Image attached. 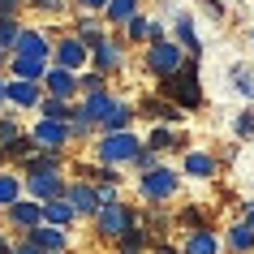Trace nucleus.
<instances>
[{
  "mask_svg": "<svg viewBox=\"0 0 254 254\" xmlns=\"http://www.w3.org/2000/svg\"><path fill=\"white\" fill-rule=\"evenodd\" d=\"M164 95H173L181 108H202V86H198V65L190 56L173 78H164Z\"/></svg>",
  "mask_w": 254,
  "mask_h": 254,
  "instance_id": "1",
  "label": "nucleus"
},
{
  "mask_svg": "<svg viewBox=\"0 0 254 254\" xmlns=\"http://www.w3.org/2000/svg\"><path fill=\"white\" fill-rule=\"evenodd\" d=\"M181 65H186V52H181V43L155 39V43L147 48V69L155 73V78H173Z\"/></svg>",
  "mask_w": 254,
  "mask_h": 254,
  "instance_id": "2",
  "label": "nucleus"
},
{
  "mask_svg": "<svg viewBox=\"0 0 254 254\" xmlns=\"http://www.w3.org/2000/svg\"><path fill=\"white\" fill-rule=\"evenodd\" d=\"M138 151H142V142H138L129 129H117V134H108L104 142H99V160L104 164H134Z\"/></svg>",
  "mask_w": 254,
  "mask_h": 254,
  "instance_id": "3",
  "label": "nucleus"
},
{
  "mask_svg": "<svg viewBox=\"0 0 254 254\" xmlns=\"http://www.w3.org/2000/svg\"><path fill=\"white\" fill-rule=\"evenodd\" d=\"M177 186H181V177H177L173 168H164V164H155V168L142 173V194H147L151 202H168L177 194Z\"/></svg>",
  "mask_w": 254,
  "mask_h": 254,
  "instance_id": "4",
  "label": "nucleus"
},
{
  "mask_svg": "<svg viewBox=\"0 0 254 254\" xmlns=\"http://www.w3.org/2000/svg\"><path fill=\"white\" fill-rule=\"evenodd\" d=\"M129 228H134V215L125 211L121 202H104L99 207V233L104 237H125Z\"/></svg>",
  "mask_w": 254,
  "mask_h": 254,
  "instance_id": "5",
  "label": "nucleus"
},
{
  "mask_svg": "<svg viewBox=\"0 0 254 254\" xmlns=\"http://www.w3.org/2000/svg\"><path fill=\"white\" fill-rule=\"evenodd\" d=\"M30 138H35V147H43V151H61L69 142V125H65V121H48V117H43Z\"/></svg>",
  "mask_w": 254,
  "mask_h": 254,
  "instance_id": "6",
  "label": "nucleus"
},
{
  "mask_svg": "<svg viewBox=\"0 0 254 254\" xmlns=\"http://www.w3.org/2000/svg\"><path fill=\"white\" fill-rule=\"evenodd\" d=\"M17 56H26V61H48V52H52V43H48V35H39V30H22L13 43Z\"/></svg>",
  "mask_w": 254,
  "mask_h": 254,
  "instance_id": "7",
  "label": "nucleus"
},
{
  "mask_svg": "<svg viewBox=\"0 0 254 254\" xmlns=\"http://www.w3.org/2000/svg\"><path fill=\"white\" fill-rule=\"evenodd\" d=\"M65 198L73 202V211H78V215H99V207H104V198H99V194H95L86 181L69 186V190H65Z\"/></svg>",
  "mask_w": 254,
  "mask_h": 254,
  "instance_id": "8",
  "label": "nucleus"
},
{
  "mask_svg": "<svg viewBox=\"0 0 254 254\" xmlns=\"http://www.w3.org/2000/svg\"><path fill=\"white\" fill-rule=\"evenodd\" d=\"M121 61H125V52H121L117 39H108V35H104V39L95 43V69H99V73H117Z\"/></svg>",
  "mask_w": 254,
  "mask_h": 254,
  "instance_id": "9",
  "label": "nucleus"
},
{
  "mask_svg": "<svg viewBox=\"0 0 254 254\" xmlns=\"http://www.w3.org/2000/svg\"><path fill=\"white\" fill-rule=\"evenodd\" d=\"M26 186H30V194H35V198H43V202H52V198H61V194H65V186H61V177H56V173H30Z\"/></svg>",
  "mask_w": 254,
  "mask_h": 254,
  "instance_id": "10",
  "label": "nucleus"
},
{
  "mask_svg": "<svg viewBox=\"0 0 254 254\" xmlns=\"http://www.w3.org/2000/svg\"><path fill=\"white\" fill-rule=\"evenodd\" d=\"M117 104L112 95H104V91H91L86 99H82V108H78V121H86V125H95V121H104L108 117V108Z\"/></svg>",
  "mask_w": 254,
  "mask_h": 254,
  "instance_id": "11",
  "label": "nucleus"
},
{
  "mask_svg": "<svg viewBox=\"0 0 254 254\" xmlns=\"http://www.w3.org/2000/svg\"><path fill=\"white\" fill-rule=\"evenodd\" d=\"M220 246H224V241L215 237L211 228H190L186 250H181V254H220Z\"/></svg>",
  "mask_w": 254,
  "mask_h": 254,
  "instance_id": "12",
  "label": "nucleus"
},
{
  "mask_svg": "<svg viewBox=\"0 0 254 254\" xmlns=\"http://www.w3.org/2000/svg\"><path fill=\"white\" fill-rule=\"evenodd\" d=\"M26 241L35 250H43V254H61L65 250V233H61V228H30Z\"/></svg>",
  "mask_w": 254,
  "mask_h": 254,
  "instance_id": "13",
  "label": "nucleus"
},
{
  "mask_svg": "<svg viewBox=\"0 0 254 254\" xmlns=\"http://www.w3.org/2000/svg\"><path fill=\"white\" fill-rule=\"evenodd\" d=\"M43 78H48V91L56 95V99H69V95L78 91V78H73V69H48V73H43Z\"/></svg>",
  "mask_w": 254,
  "mask_h": 254,
  "instance_id": "14",
  "label": "nucleus"
},
{
  "mask_svg": "<svg viewBox=\"0 0 254 254\" xmlns=\"http://www.w3.org/2000/svg\"><path fill=\"white\" fill-rule=\"evenodd\" d=\"M39 220H43V202H13L9 207V224L17 228H39Z\"/></svg>",
  "mask_w": 254,
  "mask_h": 254,
  "instance_id": "15",
  "label": "nucleus"
},
{
  "mask_svg": "<svg viewBox=\"0 0 254 254\" xmlns=\"http://www.w3.org/2000/svg\"><path fill=\"white\" fill-rule=\"evenodd\" d=\"M181 173L194 177V181H207V177H215V155H207V151H190Z\"/></svg>",
  "mask_w": 254,
  "mask_h": 254,
  "instance_id": "16",
  "label": "nucleus"
},
{
  "mask_svg": "<svg viewBox=\"0 0 254 254\" xmlns=\"http://www.w3.org/2000/svg\"><path fill=\"white\" fill-rule=\"evenodd\" d=\"M224 246H228V250H233V254H254V228L246 224V220H237V224L228 228Z\"/></svg>",
  "mask_w": 254,
  "mask_h": 254,
  "instance_id": "17",
  "label": "nucleus"
},
{
  "mask_svg": "<svg viewBox=\"0 0 254 254\" xmlns=\"http://www.w3.org/2000/svg\"><path fill=\"white\" fill-rule=\"evenodd\" d=\"M56 61H61V69H82V61H86V43L73 35V39H65L61 48H56Z\"/></svg>",
  "mask_w": 254,
  "mask_h": 254,
  "instance_id": "18",
  "label": "nucleus"
},
{
  "mask_svg": "<svg viewBox=\"0 0 254 254\" xmlns=\"http://www.w3.org/2000/svg\"><path fill=\"white\" fill-rule=\"evenodd\" d=\"M73 215H78V211H73V202H69V198H52V202H43V220H48L52 228H65Z\"/></svg>",
  "mask_w": 254,
  "mask_h": 254,
  "instance_id": "19",
  "label": "nucleus"
},
{
  "mask_svg": "<svg viewBox=\"0 0 254 254\" xmlns=\"http://www.w3.org/2000/svg\"><path fill=\"white\" fill-rule=\"evenodd\" d=\"M177 43H181L190 56H198V52H202L198 35H194V17H190V13H177Z\"/></svg>",
  "mask_w": 254,
  "mask_h": 254,
  "instance_id": "20",
  "label": "nucleus"
},
{
  "mask_svg": "<svg viewBox=\"0 0 254 254\" xmlns=\"http://www.w3.org/2000/svg\"><path fill=\"white\" fill-rule=\"evenodd\" d=\"M9 99H13L17 108H35V104H43V99H39V86H35V82H22V78L9 82Z\"/></svg>",
  "mask_w": 254,
  "mask_h": 254,
  "instance_id": "21",
  "label": "nucleus"
},
{
  "mask_svg": "<svg viewBox=\"0 0 254 254\" xmlns=\"http://www.w3.org/2000/svg\"><path fill=\"white\" fill-rule=\"evenodd\" d=\"M48 73V61H26V56H13V78L22 82H39Z\"/></svg>",
  "mask_w": 254,
  "mask_h": 254,
  "instance_id": "22",
  "label": "nucleus"
},
{
  "mask_svg": "<svg viewBox=\"0 0 254 254\" xmlns=\"http://www.w3.org/2000/svg\"><path fill=\"white\" fill-rule=\"evenodd\" d=\"M117 241H121V254H142V250H151V246H155L142 228H129V233H125V237H117Z\"/></svg>",
  "mask_w": 254,
  "mask_h": 254,
  "instance_id": "23",
  "label": "nucleus"
},
{
  "mask_svg": "<svg viewBox=\"0 0 254 254\" xmlns=\"http://www.w3.org/2000/svg\"><path fill=\"white\" fill-rule=\"evenodd\" d=\"M108 17L125 26L129 17H138V0H108Z\"/></svg>",
  "mask_w": 254,
  "mask_h": 254,
  "instance_id": "24",
  "label": "nucleus"
},
{
  "mask_svg": "<svg viewBox=\"0 0 254 254\" xmlns=\"http://www.w3.org/2000/svg\"><path fill=\"white\" fill-rule=\"evenodd\" d=\"M129 117H134V112H129L125 104H112V108H108V117H104V129H108V134H117V129L129 125Z\"/></svg>",
  "mask_w": 254,
  "mask_h": 254,
  "instance_id": "25",
  "label": "nucleus"
},
{
  "mask_svg": "<svg viewBox=\"0 0 254 254\" xmlns=\"http://www.w3.org/2000/svg\"><path fill=\"white\" fill-rule=\"evenodd\" d=\"M17 194H22V181L9 177V173H0V207H13Z\"/></svg>",
  "mask_w": 254,
  "mask_h": 254,
  "instance_id": "26",
  "label": "nucleus"
},
{
  "mask_svg": "<svg viewBox=\"0 0 254 254\" xmlns=\"http://www.w3.org/2000/svg\"><path fill=\"white\" fill-rule=\"evenodd\" d=\"M233 86H237L246 99H254V73H250L246 65H233Z\"/></svg>",
  "mask_w": 254,
  "mask_h": 254,
  "instance_id": "27",
  "label": "nucleus"
},
{
  "mask_svg": "<svg viewBox=\"0 0 254 254\" xmlns=\"http://www.w3.org/2000/svg\"><path fill=\"white\" fill-rule=\"evenodd\" d=\"M43 117H48V121H65L69 117V99H56V95H52V99H43Z\"/></svg>",
  "mask_w": 254,
  "mask_h": 254,
  "instance_id": "28",
  "label": "nucleus"
},
{
  "mask_svg": "<svg viewBox=\"0 0 254 254\" xmlns=\"http://www.w3.org/2000/svg\"><path fill=\"white\" fill-rule=\"evenodd\" d=\"M173 142H177L173 129H151V138H147V147H151V151H164V147H173Z\"/></svg>",
  "mask_w": 254,
  "mask_h": 254,
  "instance_id": "29",
  "label": "nucleus"
},
{
  "mask_svg": "<svg viewBox=\"0 0 254 254\" xmlns=\"http://www.w3.org/2000/svg\"><path fill=\"white\" fill-rule=\"evenodd\" d=\"M17 35H22V30H17V22L0 17V48H13V43H17Z\"/></svg>",
  "mask_w": 254,
  "mask_h": 254,
  "instance_id": "30",
  "label": "nucleus"
},
{
  "mask_svg": "<svg viewBox=\"0 0 254 254\" xmlns=\"http://www.w3.org/2000/svg\"><path fill=\"white\" fill-rule=\"evenodd\" d=\"M233 134H237V138H250L254 134V112H241V117L233 121Z\"/></svg>",
  "mask_w": 254,
  "mask_h": 254,
  "instance_id": "31",
  "label": "nucleus"
},
{
  "mask_svg": "<svg viewBox=\"0 0 254 254\" xmlns=\"http://www.w3.org/2000/svg\"><path fill=\"white\" fill-rule=\"evenodd\" d=\"M104 78H108V73H91V78H78V86L91 95V91H99V86H104Z\"/></svg>",
  "mask_w": 254,
  "mask_h": 254,
  "instance_id": "32",
  "label": "nucleus"
},
{
  "mask_svg": "<svg viewBox=\"0 0 254 254\" xmlns=\"http://www.w3.org/2000/svg\"><path fill=\"white\" fill-rule=\"evenodd\" d=\"M35 9H43V13H61V0H35Z\"/></svg>",
  "mask_w": 254,
  "mask_h": 254,
  "instance_id": "33",
  "label": "nucleus"
},
{
  "mask_svg": "<svg viewBox=\"0 0 254 254\" xmlns=\"http://www.w3.org/2000/svg\"><path fill=\"white\" fill-rule=\"evenodd\" d=\"M151 254H177V250L168 246V241H155V246H151Z\"/></svg>",
  "mask_w": 254,
  "mask_h": 254,
  "instance_id": "34",
  "label": "nucleus"
},
{
  "mask_svg": "<svg viewBox=\"0 0 254 254\" xmlns=\"http://www.w3.org/2000/svg\"><path fill=\"white\" fill-rule=\"evenodd\" d=\"M13 254H43V250H35L30 241H22V246H13Z\"/></svg>",
  "mask_w": 254,
  "mask_h": 254,
  "instance_id": "35",
  "label": "nucleus"
},
{
  "mask_svg": "<svg viewBox=\"0 0 254 254\" xmlns=\"http://www.w3.org/2000/svg\"><path fill=\"white\" fill-rule=\"evenodd\" d=\"M82 9H108V0H82Z\"/></svg>",
  "mask_w": 254,
  "mask_h": 254,
  "instance_id": "36",
  "label": "nucleus"
},
{
  "mask_svg": "<svg viewBox=\"0 0 254 254\" xmlns=\"http://www.w3.org/2000/svg\"><path fill=\"white\" fill-rule=\"evenodd\" d=\"M246 224L254 228V202H250V207H246Z\"/></svg>",
  "mask_w": 254,
  "mask_h": 254,
  "instance_id": "37",
  "label": "nucleus"
},
{
  "mask_svg": "<svg viewBox=\"0 0 254 254\" xmlns=\"http://www.w3.org/2000/svg\"><path fill=\"white\" fill-rule=\"evenodd\" d=\"M4 99H9V82H0V104H4Z\"/></svg>",
  "mask_w": 254,
  "mask_h": 254,
  "instance_id": "38",
  "label": "nucleus"
},
{
  "mask_svg": "<svg viewBox=\"0 0 254 254\" xmlns=\"http://www.w3.org/2000/svg\"><path fill=\"white\" fill-rule=\"evenodd\" d=\"M250 43H254V30H250Z\"/></svg>",
  "mask_w": 254,
  "mask_h": 254,
  "instance_id": "39",
  "label": "nucleus"
}]
</instances>
